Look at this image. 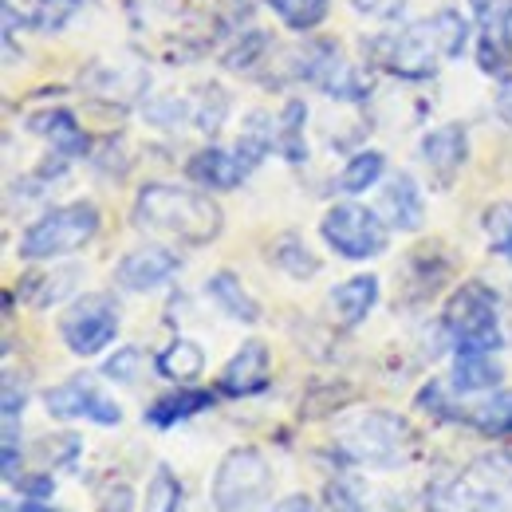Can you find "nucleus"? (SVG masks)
<instances>
[{
    "instance_id": "dca6fc26",
    "label": "nucleus",
    "mask_w": 512,
    "mask_h": 512,
    "mask_svg": "<svg viewBox=\"0 0 512 512\" xmlns=\"http://www.w3.org/2000/svg\"><path fill=\"white\" fill-rule=\"evenodd\" d=\"M28 130H32V134H40V138H48V142H52V150H56V154H64V158H83V154L91 150L87 130L79 127L75 111H67V107L36 111V115L28 119Z\"/></svg>"
},
{
    "instance_id": "c85d7f7f",
    "label": "nucleus",
    "mask_w": 512,
    "mask_h": 512,
    "mask_svg": "<svg viewBox=\"0 0 512 512\" xmlns=\"http://www.w3.org/2000/svg\"><path fill=\"white\" fill-rule=\"evenodd\" d=\"M193 103V127L201 130V134H217V130L225 127V119H229V95H225V87H217V83H209V87H197V95L190 99Z\"/></svg>"
},
{
    "instance_id": "9b49d317",
    "label": "nucleus",
    "mask_w": 512,
    "mask_h": 512,
    "mask_svg": "<svg viewBox=\"0 0 512 512\" xmlns=\"http://www.w3.org/2000/svg\"><path fill=\"white\" fill-rule=\"evenodd\" d=\"M268 383H272V355H268V347L260 339H249L225 363V371L217 379V394H225V398H253L260 390H268Z\"/></svg>"
},
{
    "instance_id": "423d86ee",
    "label": "nucleus",
    "mask_w": 512,
    "mask_h": 512,
    "mask_svg": "<svg viewBox=\"0 0 512 512\" xmlns=\"http://www.w3.org/2000/svg\"><path fill=\"white\" fill-rule=\"evenodd\" d=\"M99 233V209L91 201H71L60 209H48L40 221H32L20 237V260H56L83 249Z\"/></svg>"
},
{
    "instance_id": "c03bdc74",
    "label": "nucleus",
    "mask_w": 512,
    "mask_h": 512,
    "mask_svg": "<svg viewBox=\"0 0 512 512\" xmlns=\"http://www.w3.org/2000/svg\"><path fill=\"white\" fill-rule=\"evenodd\" d=\"M363 16H383V20H390V16H398L402 8H406V0H351Z\"/></svg>"
},
{
    "instance_id": "8fccbe9b",
    "label": "nucleus",
    "mask_w": 512,
    "mask_h": 512,
    "mask_svg": "<svg viewBox=\"0 0 512 512\" xmlns=\"http://www.w3.org/2000/svg\"><path fill=\"white\" fill-rule=\"evenodd\" d=\"M489 4H493V0H469V8H473V16H477V12H485Z\"/></svg>"
},
{
    "instance_id": "39448f33",
    "label": "nucleus",
    "mask_w": 512,
    "mask_h": 512,
    "mask_svg": "<svg viewBox=\"0 0 512 512\" xmlns=\"http://www.w3.org/2000/svg\"><path fill=\"white\" fill-rule=\"evenodd\" d=\"M272 493L268 457L256 446L229 449L209 485V512H260Z\"/></svg>"
},
{
    "instance_id": "cd10ccee",
    "label": "nucleus",
    "mask_w": 512,
    "mask_h": 512,
    "mask_svg": "<svg viewBox=\"0 0 512 512\" xmlns=\"http://www.w3.org/2000/svg\"><path fill=\"white\" fill-rule=\"evenodd\" d=\"M272 150H276V123H272L264 111H253V115L245 119V127H241V138H237V158H241V162L249 166V174H253Z\"/></svg>"
},
{
    "instance_id": "79ce46f5",
    "label": "nucleus",
    "mask_w": 512,
    "mask_h": 512,
    "mask_svg": "<svg viewBox=\"0 0 512 512\" xmlns=\"http://www.w3.org/2000/svg\"><path fill=\"white\" fill-rule=\"evenodd\" d=\"M28 406V386L16 383L12 371H4V398H0V410H4V422H16Z\"/></svg>"
},
{
    "instance_id": "6ab92c4d",
    "label": "nucleus",
    "mask_w": 512,
    "mask_h": 512,
    "mask_svg": "<svg viewBox=\"0 0 512 512\" xmlns=\"http://www.w3.org/2000/svg\"><path fill=\"white\" fill-rule=\"evenodd\" d=\"M205 296H209L229 320H237V323L260 320V304L249 296V288L241 284V276L229 272V268H221V272H213V276L205 280Z\"/></svg>"
},
{
    "instance_id": "de8ad7c7",
    "label": "nucleus",
    "mask_w": 512,
    "mask_h": 512,
    "mask_svg": "<svg viewBox=\"0 0 512 512\" xmlns=\"http://www.w3.org/2000/svg\"><path fill=\"white\" fill-rule=\"evenodd\" d=\"M4 512H67V509H56L52 501H4Z\"/></svg>"
},
{
    "instance_id": "aec40b11",
    "label": "nucleus",
    "mask_w": 512,
    "mask_h": 512,
    "mask_svg": "<svg viewBox=\"0 0 512 512\" xmlns=\"http://www.w3.org/2000/svg\"><path fill=\"white\" fill-rule=\"evenodd\" d=\"M79 284V268L75 264H64V268H52V272H28L20 280V300L32 304V308H52L67 300Z\"/></svg>"
},
{
    "instance_id": "a211bd4d",
    "label": "nucleus",
    "mask_w": 512,
    "mask_h": 512,
    "mask_svg": "<svg viewBox=\"0 0 512 512\" xmlns=\"http://www.w3.org/2000/svg\"><path fill=\"white\" fill-rule=\"evenodd\" d=\"M375 304H379V276H371V272L351 276L331 288V312H335L339 327H359L375 312Z\"/></svg>"
},
{
    "instance_id": "49530a36",
    "label": "nucleus",
    "mask_w": 512,
    "mask_h": 512,
    "mask_svg": "<svg viewBox=\"0 0 512 512\" xmlns=\"http://www.w3.org/2000/svg\"><path fill=\"white\" fill-rule=\"evenodd\" d=\"M272 512H320V509H316V501H312V497H304V493H292V497H284V501H280V505H276Z\"/></svg>"
},
{
    "instance_id": "72a5a7b5",
    "label": "nucleus",
    "mask_w": 512,
    "mask_h": 512,
    "mask_svg": "<svg viewBox=\"0 0 512 512\" xmlns=\"http://www.w3.org/2000/svg\"><path fill=\"white\" fill-rule=\"evenodd\" d=\"M481 225H485V237H489V249L497 256H505L512 264V201H497V205H489L485 209V217H481Z\"/></svg>"
},
{
    "instance_id": "f03ea898",
    "label": "nucleus",
    "mask_w": 512,
    "mask_h": 512,
    "mask_svg": "<svg viewBox=\"0 0 512 512\" xmlns=\"http://www.w3.org/2000/svg\"><path fill=\"white\" fill-rule=\"evenodd\" d=\"M134 225L146 233L174 237L182 245H213L225 229V213L209 193L186 190V186H166L150 182L134 197Z\"/></svg>"
},
{
    "instance_id": "20e7f679",
    "label": "nucleus",
    "mask_w": 512,
    "mask_h": 512,
    "mask_svg": "<svg viewBox=\"0 0 512 512\" xmlns=\"http://www.w3.org/2000/svg\"><path fill=\"white\" fill-rule=\"evenodd\" d=\"M442 331L457 351H497V347H505L497 292L485 280H465L446 300Z\"/></svg>"
},
{
    "instance_id": "2f4dec72",
    "label": "nucleus",
    "mask_w": 512,
    "mask_h": 512,
    "mask_svg": "<svg viewBox=\"0 0 512 512\" xmlns=\"http://www.w3.org/2000/svg\"><path fill=\"white\" fill-rule=\"evenodd\" d=\"M268 4L284 20V28H292V32L320 28L323 20H327V12H331V0H268Z\"/></svg>"
},
{
    "instance_id": "6e6552de",
    "label": "nucleus",
    "mask_w": 512,
    "mask_h": 512,
    "mask_svg": "<svg viewBox=\"0 0 512 512\" xmlns=\"http://www.w3.org/2000/svg\"><path fill=\"white\" fill-rule=\"evenodd\" d=\"M323 241L347 260H371V256H383L390 245V225L375 209L367 205H355V201H339L323 213L320 221Z\"/></svg>"
},
{
    "instance_id": "58836bf2",
    "label": "nucleus",
    "mask_w": 512,
    "mask_h": 512,
    "mask_svg": "<svg viewBox=\"0 0 512 512\" xmlns=\"http://www.w3.org/2000/svg\"><path fill=\"white\" fill-rule=\"evenodd\" d=\"M138 371H142V351H138V347H119V351L103 363V375H107L111 383H134Z\"/></svg>"
},
{
    "instance_id": "2eb2a0df",
    "label": "nucleus",
    "mask_w": 512,
    "mask_h": 512,
    "mask_svg": "<svg viewBox=\"0 0 512 512\" xmlns=\"http://www.w3.org/2000/svg\"><path fill=\"white\" fill-rule=\"evenodd\" d=\"M379 205H383L386 225L398 229V233H418L422 221H426V197H422L418 182L410 174H394L383 186Z\"/></svg>"
},
{
    "instance_id": "4468645a",
    "label": "nucleus",
    "mask_w": 512,
    "mask_h": 512,
    "mask_svg": "<svg viewBox=\"0 0 512 512\" xmlns=\"http://www.w3.org/2000/svg\"><path fill=\"white\" fill-rule=\"evenodd\" d=\"M186 178H190L193 186H201V190L225 193V190H237V186L249 178V166L237 158V150L205 146V150L190 154V162H186Z\"/></svg>"
},
{
    "instance_id": "473e14b6",
    "label": "nucleus",
    "mask_w": 512,
    "mask_h": 512,
    "mask_svg": "<svg viewBox=\"0 0 512 512\" xmlns=\"http://www.w3.org/2000/svg\"><path fill=\"white\" fill-rule=\"evenodd\" d=\"M268 48H272V36H268V32H260V28H249V32H241V36L225 48L221 64L233 67V71H249L256 60H264V56H268Z\"/></svg>"
},
{
    "instance_id": "a18cd8bd",
    "label": "nucleus",
    "mask_w": 512,
    "mask_h": 512,
    "mask_svg": "<svg viewBox=\"0 0 512 512\" xmlns=\"http://www.w3.org/2000/svg\"><path fill=\"white\" fill-rule=\"evenodd\" d=\"M497 119L512 130V75H501V87H497Z\"/></svg>"
},
{
    "instance_id": "f8f14e48",
    "label": "nucleus",
    "mask_w": 512,
    "mask_h": 512,
    "mask_svg": "<svg viewBox=\"0 0 512 512\" xmlns=\"http://www.w3.org/2000/svg\"><path fill=\"white\" fill-rule=\"evenodd\" d=\"M178 268H182L178 253H170V249H162V245H142V249H130V253L115 264V284L127 288V292H154V288H162Z\"/></svg>"
},
{
    "instance_id": "393cba45",
    "label": "nucleus",
    "mask_w": 512,
    "mask_h": 512,
    "mask_svg": "<svg viewBox=\"0 0 512 512\" xmlns=\"http://www.w3.org/2000/svg\"><path fill=\"white\" fill-rule=\"evenodd\" d=\"M87 91L99 95V99H119V103H130L146 91V75L134 71V67H91L87 71Z\"/></svg>"
},
{
    "instance_id": "09e8293b",
    "label": "nucleus",
    "mask_w": 512,
    "mask_h": 512,
    "mask_svg": "<svg viewBox=\"0 0 512 512\" xmlns=\"http://www.w3.org/2000/svg\"><path fill=\"white\" fill-rule=\"evenodd\" d=\"M16 312V292H4V316H12Z\"/></svg>"
},
{
    "instance_id": "9d476101",
    "label": "nucleus",
    "mask_w": 512,
    "mask_h": 512,
    "mask_svg": "<svg viewBox=\"0 0 512 512\" xmlns=\"http://www.w3.org/2000/svg\"><path fill=\"white\" fill-rule=\"evenodd\" d=\"M44 406H48V414L60 418V422H75V418H87V422H99V426H119V422H123L119 402H111L87 375H75V379H67V383L52 386V390L44 394Z\"/></svg>"
},
{
    "instance_id": "a19ab883",
    "label": "nucleus",
    "mask_w": 512,
    "mask_h": 512,
    "mask_svg": "<svg viewBox=\"0 0 512 512\" xmlns=\"http://www.w3.org/2000/svg\"><path fill=\"white\" fill-rule=\"evenodd\" d=\"M16 493L28 497V501H52L56 477H52V473H20V477H16Z\"/></svg>"
},
{
    "instance_id": "ddd939ff",
    "label": "nucleus",
    "mask_w": 512,
    "mask_h": 512,
    "mask_svg": "<svg viewBox=\"0 0 512 512\" xmlns=\"http://www.w3.org/2000/svg\"><path fill=\"white\" fill-rule=\"evenodd\" d=\"M465 158H469V134H465L461 123H442V127H434L422 138V162L430 166V174H434V182L442 190L461 174Z\"/></svg>"
},
{
    "instance_id": "f257e3e1",
    "label": "nucleus",
    "mask_w": 512,
    "mask_h": 512,
    "mask_svg": "<svg viewBox=\"0 0 512 512\" xmlns=\"http://www.w3.org/2000/svg\"><path fill=\"white\" fill-rule=\"evenodd\" d=\"M465 44H469V20L457 8H438L434 16L406 24L398 36L371 40V60L406 83H426L446 60L461 56Z\"/></svg>"
},
{
    "instance_id": "1a4fd4ad",
    "label": "nucleus",
    "mask_w": 512,
    "mask_h": 512,
    "mask_svg": "<svg viewBox=\"0 0 512 512\" xmlns=\"http://www.w3.org/2000/svg\"><path fill=\"white\" fill-rule=\"evenodd\" d=\"M119 335V304L107 292H91L79 296L64 316H60V339L67 343L71 355L91 359L103 347H111Z\"/></svg>"
},
{
    "instance_id": "c9c22d12",
    "label": "nucleus",
    "mask_w": 512,
    "mask_h": 512,
    "mask_svg": "<svg viewBox=\"0 0 512 512\" xmlns=\"http://www.w3.org/2000/svg\"><path fill=\"white\" fill-rule=\"evenodd\" d=\"M146 123L150 127H162V130H174L182 123H193V103L190 99H178V95H162L154 103H146Z\"/></svg>"
},
{
    "instance_id": "5701e85b",
    "label": "nucleus",
    "mask_w": 512,
    "mask_h": 512,
    "mask_svg": "<svg viewBox=\"0 0 512 512\" xmlns=\"http://www.w3.org/2000/svg\"><path fill=\"white\" fill-rule=\"evenodd\" d=\"M461 422L485 438H512V390H497L485 402L461 410Z\"/></svg>"
},
{
    "instance_id": "4be33fe9",
    "label": "nucleus",
    "mask_w": 512,
    "mask_h": 512,
    "mask_svg": "<svg viewBox=\"0 0 512 512\" xmlns=\"http://www.w3.org/2000/svg\"><path fill=\"white\" fill-rule=\"evenodd\" d=\"M501 379H505V371L493 359V351H457V359H453V390L477 394V390H493Z\"/></svg>"
},
{
    "instance_id": "0eeeda50",
    "label": "nucleus",
    "mask_w": 512,
    "mask_h": 512,
    "mask_svg": "<svg viewBox=\"0 0 512 512\" xmlns=\"http://www.w3.org/2000/svg\"><path fill=\"white\" fill-rule=\"evenodd\" d=\"M426 512H512V485L481 457L473 473L434 481L426 489Z\"/></svg>"
},
{
    "instance_id": "a878e982",
    "label": "nucleus",
    "mask_w": 512,
    "mask_h": 512,
    "mask_svg": "<svg viewBox=\"0 0 512 512\" xmlns=\"http://www.w3.org/2000/svg\"><path fill=\"white\" fill-rule=\"evenodd\" d=\"M268 260H272L284 276H292V280H312V276L320 272V256L312 253V249L304 245V237H296V233H280V237L268 245Z\"/></svg>"
},
{
    "instance_id": "f704fd0d",
    "label": "nucleus",
    "mask_w": 512,
    "mask_h": 512,
    "mask_svg": "<svg viewBox=\"0 0 512 512\" xmlns=\"http://www.w3.org/2000/svg\"><path fill=\"white\" fill-rule=\"evenodd\" d=\"M87 0H36L32 4V28L36 32H60L64 24H71L79 16Z\"/></svg>"
},
{
    "instance_id": "f3484780",
    "label": "nucleus",
    "mask_w": 512,
    "mask_h": 512,
    "mask_svg": "<svg viewBox=\"0 0 512 512\" xmlns=\"http://www.w3.org/2000/svg\"><path fill=\"white\" fill-rule=\"evenodd\" d=\"M217 402V390H197V386H186V390H174V394H158L150 406H146V426L154 430H170L186 418H197L201 410H209Z\"/></svg>"
},
{
    "instance_id": "7ed1b4c3",
    "label": "nucleus",
    "mask_w": 512,
    "mask_h": 512,
    "mask_svg": "<svg viewBox=\"0 0 512 512\" xmlns=\"http://www.w3.org/2000/svg\"><path fill=\"white\" fill-rule=\"evenodd\" d=\"M414 426L390 410H367L359 418H351L339 438H335V453L347 465H367V469H390L398 465L410 449H414Z\"/></svg>"
},
{
    "instance_id": "ea45409f",
    "label": "nucleus",
    "mask_w": 512,
    "mask_h": 512,
    "mask_svg": "<svg viewBox=\"0 0 512 512\" xmlns=\"http://www.w3.org/2000/svg\"><path fill=\"white\" fill-rule=\"evenodd\" d=\"M95 509L99 512H130L134 509V489L127 481H103L99 493H95Z\"/></svg>"
},
{
    "instance_id": "4c0bfd02",
    "label": "nucleus",
    "mask_w": 512,
    "mask_h": 512,
    "mask_svg": "<svg viewBox=\"0 0 512 512\" xmlns=\"http://www.w3.org/2000/svg\"><path fill=\"white\" fill-rule=\"evenodd\" d=\"M79 449H83V442L75 434H48V438L36 442V457L44 465H75Z\"/></svg>"
},
{
    "instance_id": "b1692460",
    "label": "nucleus",
    "mask_w": 512,
    "mask_h": 512,
    "mask_svg": "<svg viewBox=\"0 0 512 512\" xmlns=\"http://www.w3.org/2000/svg\"><path fill=\"white\" fill-rule=\"evenodd\" d=\"M154 371L170 383H193L205 371V351L193 339H174L166 351L154 355Z\"/></svg>"
},
{
    "instance_id": "412c9836",
    "label": "nucleus",
    "mask_w": 512,
    "mask_h": 512,
    "mask_svg": "<svg viewBox=\"0 0 512 512\" xmlns=\"http://www.w3.org/2000/svg\"><path fill=\"white\" fill-rule=\"evenodd\" d=\"M304 130H308V103L304 99H288L284 111L276 115V154L284 162H292V166L308 162V138H304Z\"/></svg>"
},
{
    "instance_id": "e433bc0d",
    "label": "nucleus",
    "mask_w": 512,
    "mask_h": 512,
    "mask_svg": "<svg viewBox=\"0 0 512 512\" xmlns=\"http://www.w3.org/2000/svg\"><path fill=\"white\" fill-rule=\"evenodd\" d=\"M347 402H351V386L323 383V386H312V394H304L300 414H304V418H323V414H331V410H343Z\"/></svg>"
},
{
    "instance_id": "c756f323",
    "label": "nucleus",
    "mask_w": 512,
    "mask_h": 512,
    "mask_svg": "<svg viewBox=\"0 0 512 512\" xmlns=\"http://www.w3.org/2000/svg\"><path fill=\"white\" fill-rule=\"evenodd\" d=\"M386 174V158L379 150H359L347 166H343V174H339V190L343 193H363L371 190V186H379Z\"/></svg>"
},
{
    "instance_id": "7c9ffc66",
    "label": "nucleus",
    "mask_w": 512,
    "mask_h": 512,
    "mask_svg": "<svg viewBox=\"0 0 512 512\" xmlns=\"http://www.w3.org/2000/svg\"><path fill=\"white\" fill-rule=\"evenodd\" d=\"M142 512H182V481L170 465H158L150 485H146V497H142Z\"/></svg>"
},
{
    "instance_id": "37998d69",
    "label": "nucleus",
    "mask_w": 512,
    "mask_h": 512,
    "mask_svg": "<svg viewBox=\"0 0 512 512\" xmlns=\"http://www.w3.org/2000/svg\"><path fill=\"white\" fill-rule=\"evenodd\" d=\"M418 410L434 414L438 422H457V410H449L446 394H442V383H426L418 390Z\"/></svg>"
},
{
    "instance_id": "bb28decb",
    "label": "nucleus",
    "mask_w": 512,
    "mask_h": 512,
    "mask_svg": "<svg viewBox=\"0 0 512 512\" xmlns=\"http://www.w3.org/2000/svg\"><path fill=\"white\" fill-rule=\"evenodd\" d=\"M320 87L331 99H343V103H363L371 95V75L359 71L355 64H347L343 56H335L331 67L320 75Z\"/></svg>"
}]
</instances>
